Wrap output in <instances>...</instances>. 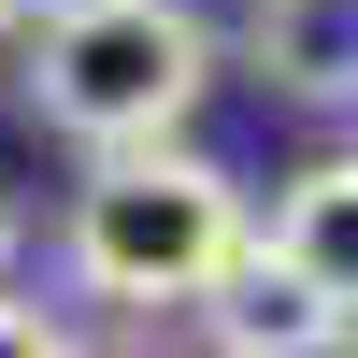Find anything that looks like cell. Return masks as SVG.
<instances>
[{"label":"cell","instance_id":"10","mask_svg":"<svg viewBox=\"0 0 358 358\" xmlns=\"http://www.w3.org/2000/svg\"><path fill=\"white\" fill-rule=\"evenodd\" d=\"M43 15H57V0H43Z\"/></svg>","mask_w":358,"mask_h":358},{"label":"cell","instance_id":"2","mask_svg":"<svg viewBox=\"0 0 358 358\" xmlns=\"http://www.w3.org/2000/svg\"><path fill=\"white\" fill-rule=\"evenodd\" d=\"M201 86H215V29L187 0H57L29 29V115L72 158H143L187 143Z\"/></svg>","mask_w":358,"mask_h":358},{"label":"cell","instance_id":"1","mask_svg":"<svg viewBox=\"0 0 358 358\" xmlns=\"http://www.w3.org/2000/svg\"><path fill=\"white\" fill-rule=\"evenodd\" d=\"M258 258V215L201 143H143V158H86L72 215H57V273L115 315H201Z\"/></svg>","mask_w":358,"mask_h":358},{"label":"cell","instance_id":"6","mask_svg":"<svg viewBox=\"0 0 358 358\" xmlns=\"http://www.w3.org/2000/svg\"><path fill=\"white\" fill-rule=\"evenodd\" d=\"M0 358H86V344H72L57 301H15V287H0Z\"/></svg>","mask_w":358,"mask_h":358},{"label":"cell","instance_id":"5","mask_svg":"<svg viewBox=\"0 0 358 358\" xmlns=\"http://www.w3.org/2000/svg\"><path fill=\"white\" fill-rule=\"evenodd\" d=\"M330 344H358V330L287 273V258H244V273L201 301V358H330Z\"/></svg>","mask_w":358,"mask_h":358},{"label":"cell","instance_id":"7","mask_svg":"<svg viewBox=\"0 0 358 358\" xmlns=\"http://www.w3.org/2000/svg\"><path fill=\"white\" fill-rule=\"evenodd\" d=\"M15 258H29V215H15V187H0V287H15Z\"/></svg>","mask_w":358,"mask_h":358},{"label":"cell","instance_id":"3","mask_svg":"<svg viewBox=\"0 0 358 358\" xmlns=\"http://www.w3.org/2000/svg\"><path fill=\"white\" fill-rule=\"evenodd\" d=\"M258 258H287V273H301L315 301L358 330V143L273 187V229H258Z\"/></svg>","mask_w":358,"mask_h":358},{"label":"cell","instance_id":"8","mask_svg":"<svg viewBox=\"0 0 358 358\" xmlns=\"http://www.w3.org/2000/svg\"><path fill=\"white\" fill-rule=\"evenodd\" d=\"M29 29H43V0H0V43H29Z\"/></svg>","mask_w":358,"mask_h":358},{"label":"cell","instance_id":"4","mask_svg":"<svg viewBox=\"0 0 358 358\" xmlns=\"http://www.w3.org/2000/svg\"><path fill=\"white\" fill-rule=\"evenodd\" d=\"M244 57H258L273 101L358 115V0H258V15H244Z\"/></svg>","mask_w":358,"mask_h":358},{"label":"cell","instance_id":"9","mask_svg":"<svg viewBox=\"0 0 358 358\" xmlns=\"http://www.w3.org/2000/svg\"><path fill=\"white\" fill-rule=\"evenodd\" d=\"M86 358H158V344H86Z\"/></svg>","mask_w":358,"mask_h":358}]
</instances>
